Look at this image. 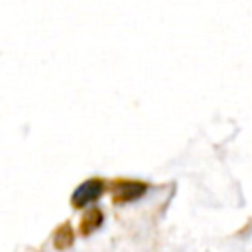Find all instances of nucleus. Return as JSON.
<instances>
[{
    "mask_svg": "<svg viewBox=\"0 0 252 252\" xmlns=\"http://www.w3.org/2000/svg\"><path fill=\"white\" fill-rule=\"evenodd\" d=\"M108 191L112 197L114 205H124V203H132L136 199H140L146 191H148V183L138 181V179H112L108 183Z\"/></svg>",
    "mask_w": 252,
    "mask_h": 252,
    "instance_id": "f257e3e1",
    "label": "nucleus"
},
{
    "mask_svg": "<svg viewBox=\"0 0 252 252\" xmlns=\"http://www.w3.org/2000/svg\"><path fill=\"white\" fill-rule=\"evenodd\" d=\"M106 185L100 177H91L87 181H83L71 195V207L73 209H85L87 205L94 203L102 193H104Z\"/></svg>",
    "mask_w": 252,
    "mask_h": 252,
    "instance_id": "f03ea898",
    "label": "nucleus"
},
{
    "mask_svg": "<svg viewBox=\"0 0 252 252\" xmlns=\"http://www.w3.org/2000/svg\"><path fill=\"white\" fill-rule=\"evenodd\" d=\"M104 220V215L98 207H93V209H87L79 220V236H89L93 234Z\"/></svg>",
    "mask_w": 252,
    "mask_h": 252,
    "instance_id": "7ed1b4c3",
    "label": "nucleus"
},
{
    "mask_svg": "<svg viewBox=\"0 0 252 252\" xmlns=\"http://www.w3.org/2000/svg\"><path fill=\"white\" fill-rule=\"evenodd\" d=\"M75 242V230L71 228V222H63L53 232V246L57 250H67Z\"/></svg>",
    "mask_w": 252,
    "mask_h": 252,
    "instance_id": "20e7f679",
    "label": "nucleus"
}]
</instances>
